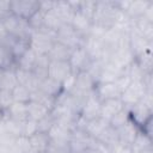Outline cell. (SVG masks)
<instances>
[{
    "label": "cell",
    "instance_id": "obj_31",
    "mask_svg": "<svg viewBox=\"0 0 153 153\" xmlns=\"http://www.w3.org/2000/svg\"><path fill=\"white\" fill-rule=\"evenodd\" d=\"M17 85H18V80L16 75V67L5 69L0 79V90L12 91Z\"/></svg>",
    "mask_w": 153,
    "mask_h": 153
},
{
    "label": "cell",
    "instance_id": "obj_5",
    "mask_svg": "<svg viewBox=\"0 0 153 153\" xmlns=\"http://www.w3.org/2000/svg\"><path fill=\"white\" fill-rule=\"evenodd\" d=\"M147 88L145 86L143 80L141 81H131L130 85L121 93V102L123 103L124 108H127L128 110L135 105L137 102L141 100V98L143 97V94L146 93Z\"/></svg>",
    "mask_w": 153,
    "mask_h": 153
},
{
    "label": "cell",
    "instance_id": "obj_36",
    "mask_svg": "<svg viewBox=\"0 0 153 153\" xmlns=\"http://www.w3.org/2000/svg\"><path fill=\"white\" fill-rule=\"evenodd\" d=\"M135 62L139 65V67L145 72V73H152V67H153V55H152V48L145 50L140 55L135 57Z\"/></svg>",
    "mask_w": 153,
    "mask_h": 153
},
{
    "label": "cell",
    "instance_id": "obj_39",
    "mask_svg": "<svg viewBox=\"0 0 153 153\" xmlns=\"http://www.w3.org/2000/svg\"><path fill=\"white\" fill-rule=\"evenodd\" d=\"M97 141H99L100 143H103V145H105L106 147H110L111 145H114L115 142H117L118 141V136H117V130L115 129V128H112V127H110V124H109V127L96 139Z\"/></svg>",
    "mask_w": 153,
    "mask_h": 153
},
{
    "label": "cell",
    "instance_id": "obj_32",
    "mask_svg": "<svg viewBox=\"0 0 153 153\" xmlns=\"http://www.w3.org/2000/svg\"><path fill=\"white\" fill-rule=\"evenodd\" d=\"M49 59L47 55H38L36 63L33 66L32 73L39 80V82L48 76V67H49Z\"/></svg>",
    "mask_w": 153,
    "mask_h": 153
},
{
    "label": "cell",
    "instance_id": "obj_51",
    "mask_svg": "<svg viewBox=\"0 0 153 153\" xmlns=\"http://www.w3.org/2000/svg\"><path fill=\"white\" fill-rule=\"evenodd\" d=\"M5 135H7L6 128H5V122H4V118L0 117V136H5Z\"/></svg>",
    "mask_w": 153,
    "mask_h": 153
},
{
    "label": "cell",
    "instance_id": "obj_8",
    "mask_svg": "<svg viewBox=\"0 0 153 153\" xmlns=\"http://www.w3.org/2000/svg\"><path fill=\"white\" fill-rule=\"evenodd\" d=\"M152 110L153 108L146 105L142 100H140L129 109V117L141 129L149 120H152Z\"/></svg>",
    "mask_w": 153,
    "mask_h": 153
},
{
    "label": "cell",
    "instance_id": "obj_26",
    "mask_svg": "<svg viewBox=\"0 0 153 153\" xmlns=\"http://www.w3.org/2000/svg\"><path fill=\"white\" fill-rule=\"evenodd\" d=\"M54 7H55V6H54ZM54 7L44 13V17H43V26H42V27L56 32V31L63 25V22H62V19L60 18L59 13L56 12V10H55Z\"/></svg>",
    "mask_w": 153,
    "mask_h": 153
},
{
    "label": "cell",
    "instance_id": "obj_55",
    "mask_svg": "<svg viewBox=\"0 0 153 153\" xmlns=\"http://www.w3.org/2000/svg\"><path fill=\"white\" fill-rule=\"evenodd\" d=\"M2 72H4V71H2V69H0V79H1V75H2Z\"/></svg>",
    "mask_w": 153,
    "mask_h": 153
},
{
    "label": "cell",
    "instance_id": "obj_25",
    "mask_svg": "<svg viewBox=\"0 0 153 153\" xmlns=\"http://www.w3.org/2000/svg\"><path fill=\"white\" fill-rule=\"evenodd\" d=\"M2 116L10 117L12 120L24 122L27 120V106L26 103H19V102H13V104L8 108V110L2 114Z\"/></svg>",
    "mask_w": 153,
    "mask_h": 153
},
{
    "label": "cell",
    "instance_id": "obj_15",
    "mask_svg": "<svg viewBox=\"0 0 153 153\" xmlns=\"http://www.w3.org/2000/svg\"><path fill=\"white\" fill-rule=\"evenodd\" d=\"M117 130V136H118V141L122 143H126L128 146H131L137 133L140 131V128L131 121H127L122 127H120Z\"/></svg>",
    "mask_w": 153,
    "mask_h": 153
},
{
    "label": "cell",
    "instance_id": "obj_3",
    "mask_svg": "<svg viewBox=\"0 0 153 153\" xmlns=\"http://www.w3.org/2000/svg\"><path fill=\"white\" fill-rule=\"evenodd\" d=\"M2 25L6 30V32L11 36L14 37H22V38H29L32 29L30 27L27 20L22 19L12 13H10L8 16H6L2 19Z\"/></svg>",
    "mask_w": 153,
    "mask_h": 153
},
{
    "label": "cell",
    "instance_id": "obj_22",
    "mask_svg": "<svg viewBox=\"0 0 153 153\" xmlns=\"http://www.w3.org/2000/svg\"><path fill=\"white\" fill-rule=\"evenodd\" d=\"M29 139V145L30 148L32 151H35L36 153H42V152H47L49 143H50V139L48 136V133H42V131H37L33 135H31Z\"/></svg>",
    "mask_w": 153,
    "mask_h": 153
},
{
    "label": "cell",
    "instance_id": "obj_20",
    "mask_svg": "<svg viewBox=\"0 0 153 153\" xmlns=\"http://www.w3.org/2000/svg\"><path fill=\"white\" fill-rule=\"evenodd\" d=\"M126 69L120 68L118 66H116L115 63H112L111 61H108L99 75L98 82H115V80L122 75L124 73ZM97 82V84H98Z\"/></svg>",
    "mask_w": 153,
    "mask_h": 153
},
{
    "label": "cell",
    "instance_id": "obj_49",
    "mask_svg": "<svg viewBox=\"0 0 153 153\" xmlns=\"http://www.w3.org/2000/svg\"><path fill=\"white\" fill-rule=\"evenodd\" d=\"M108 148H109V152L110 153H133L131 146H128V145L122 143L120 141L115 142L114 145H111Z\"/></svg>",
    "mask_w": 153,
    "mask_h": 153
},
{
    "label": "cell",
    "instance_id": "obj_19",
    "mask_svg": "<svg viewBox=\"0 0 153 153\" xmlns=\"http://www.w3.org/2000/svg\"><path fill=\"white\" fill-rule=\"evenodd\" d=\"M133 27L148 42L153 43V22L143 16L133 20Z\"/></svg>",
    "mask_w": 153,
    "mask_h": 153
},
{
    "label": "cell",
    "instance_id": "obj_42",
    "mask_svg": "<svg viewBox=\"0 0 153 153\" xmlns=\"http://www.w3.org/2000/svg\"><path fill=\"white\" fill-rule=\"evenodd\" d=\"M13 96H12V91H7V90H0V111L1 114H5L8 108L13 104Z\"/></svg>",
    "mask_w": 153,
    "mask_h": 153
},
{
    "label": "cell",
    "instance_id": "obj_40",
    "mask_svg": "<svg viewBox=\"0 0 153 153\" xmlns=\"http://www.w3.org/2000/svg\"><path fill=\"white\" fill-rule=\"evenodd\" d=\"M12 96H13V100L14 102H19V103H29L30 102V97H31V91L29 88H26L23 85H17L13 90H12Z\"/></svg>",
    "mask_w": 153,
    "mask_h": 153
},
{
    "label": "cell",
    "instance_id": "obj_10",
    "mask_svg": "<svg viewBox=\"0 0 153 153\" xmlns=\"http://www.w3.org/2000/svg\"><path fill=\"white\" fill-rule=\"evenodd\" d=\"M82 48L86 50L87 55L90 56V59L93 60H100L104 55V44L102 38H97L94 36H86L84 38V43H82Z\"/></svg>",
    "mask_w": 153,
    "mask_h": 153
},
{
    "label": "cell",
    "instance_id": "obj_29",
    "mask_svg": "<svg viewBox=\"0 0 153 153\" xmlns=\"http://www.w3.org/2000/svg\"><path fill=\"white\" fill-rule=\"evenodd\" d=\"M37 56L38 55L31 48H29L19 59L16 60V67L20 68V69H24V71L32 72L33 66H35L36 60H37Z\"/></svg>",
    "mask_w": 153,
    "mask_h": 153
},
{
    "label": "cell",
    "instance_id": "obj_24",
    "mask_svg": "<svg viewBox=\"0 0 153 153\" xmlns=\"http://www.w3.org/2000/svg\"><path fill=\"white\" fill-rule=\"evenodd\" d=\"M72 49L56 42L54 43V45L51 47L50 51L48 53V59L49 61H68L71 55H72Z\"/></svg>",
    "mask_w": 153,
    "mask_h": 153
},
{
    "label": "cell",
    "instance_id": "obj_45",
    "mask_svg": "<svg viewBox=\"0 0 153 153\" xmlns=\"http://www.w3.org/2000/svg\"><path fill=\"white\" fill-rule=\"evenodd\" d=\"M48 153H71L69 142H51L47 149Z\"/></svg>",
    "mask_w": 153,
    "mask_h": 153
},
{
    "label": "cell",
    "instance_id": "obj_27",
    "mask_svg": "<svg viewBox=\"0 0 153 153\" xmlns=\"http://www.w3.org/2000/svg\"><path fill=\"white\" fill-rule=\"evenodd\" d=\"M38 90H41L42 92H44L48 96H51L54 98H57L59 94L62 92V85H61V82H59V81H56V80L47 76L45 79H43L39 82Z\"/></svg>",
    "mask_w": 153,
    "mask_h": 153
},
{
    "label": "cell",
    "instance_id": "obj_4",
    "mask_svg": "<svg viewBox=\"0 0 153 153\" xmlns=\"http://www.w3.org/2000/svg\"><path fill=\"white\" fill-rule=\"evenodd\" d=\"M84 38L80 33H78L72 26L71 24H63L57 31H56V38L55 41L71 48L72 50L82 47L84 43Z\"/></svg>",
    "mask_w": 153,
    "mask_h": 153
},
{
    "label": "cell",
    "instance_id": "obj_52",
    "mask_svg": "<svg viewBox=\"0 0 153 153\" xmlns=\"http://www.w3.org/2000/svg\"><path fill=\"white\" fill-rule=\"evenodd\" d=\"M6 36H7V32H6V30H5L4 25H2V23L0 22V43L2 42V39H4Z\"/></svg>",
    "mask_w": 153,
    "mask_h": 153
},
{
    "label": "cell",
    "instance_id": "obj_11",
    "mask_svg": "<svg viewBox=\"0 0 153 153\" xmlns=\"http://www.w3.org/2000/svg\"><path fill=\"white\" fill-rule=\"evenodd\" d=\"M72 73V68L68 61H50L48 67V76L62 82L69 74Z\"/></svg>",
    "mask_w": 153,
    "mask_h": 153
},
{
    "label": "cell",
    "instance_id": "obj_33",
    "mask_svg": "<svg viewBox=\"0 0 153 153\" xmlns=\"http://www.w3.org/2000/svg\"><path fill=\"white\" fill-rule=\"evenodd\" d=\"M30 100H33V102H36V103L43 105V106H44L45 109H48L49 111L53 110V108L55 106V103H56V98L45 94L44 92H42V91L38 90V88L31 92Z\"/></svg>",
    "mask_w": 153,
    "mask_h": 153
},
{
    "label": "cell",
    "instance_id": "obj_9",
    "mask_svg": "<svg viewBox=\"0 0 153 153\" xmlns=\"http://www.w3.org/2000/svg\"><path fill=\"white\" fill-rule=\"evenodd\" d=\"M91 61L92 60L90 59V56L87 55L86 50L82 47H79V48L74 49L72 51V55H71L69 60H68L73 73H79V72L87 71Z\"/></svg>",
    "mask_w": 153,
    "mask_h": 153
},
{
    "label": "cell",
    "instance_id": "obj_46",
    "mask_svg": "<svg viewBox=\"0 0 153 153\" xmlns=\"http://www.w3.org/2000/svg\"><path fill=\"white\" fill-rule=\"evenodd\" d=\"M37 131H38L37 121H33L31 118H27V120H25L23 122V136L30 137L31 135H33Z\"/></svg>",
    "mask_w": 153,
    "mask_h": 153
},
{
    "label": "cell",
    "instance_id": "obj_18",
    "mask_svg": "<svg viewBox=\"0 0 153 153\" xmlns=\"http://www.w3.org/2000/svg\"><path fill=\"white\" fill-rule=\"evenodd\" d=\"M123 108H124V105H123V103L121 102L120 98L103 100L102 102V108H100V117H103L104 120H106L109 122L111 120V117L115 116Z\"/></svg>",
    "mask_w": 153,
    "mask_h": 153
},
{
    "label": "cell",
    "instance_id": "obj_37",
    "mask_svg": "<svg viewBox=\"0 0 153 153\" xmlns=\"http://www.w3.org/2000/svg\"><path fill=\"white\" fill-rule=\"evenodd\" d=\"M16 67V60L8 47L0 43V69L5 71L8 68Z\"/></svg>",
    "mask_w": 153,
    "mask_h": 153
},
{
    "label": "cell",
    "instance_id": "obj_54",
    "mask_svg": "<svg viewBox=\"0 0 153 153\" xmlns=\"http://www.w3.org/2000/svg\"><path fill=\"white\" fill-rule=\"evenodd\" d=\"M25 153H36V152H35V151H32V149H29V151H27V152H25Z\"/></svg>",
    "mask_w": 153,
    "mask_h": 153
},
{
    "label": "cell",
    "instance_id": "obj_35",
    "mask_svg": "<svg viewBox=\"0 0 153 153\" xmlns=\"http://www.w3.org/2000/svg\"><path fill=\"white\" fill-rule=\"evenodd\" d=\"M4 122H5V128H6V134L11 137H19L23 136V122L12 120L10 117L2 116Z\"/></svg>",
    "mask_w": 153,
    "mask_h": 153
},
{
    "label": "cell",
    "instance_id": "obj_34",
    "mask_svg": "<svg viewBox=\"0 0 153 153\" xmlns=\"http://www.w3.org/2000/svg\"><path fill=\"white\" fill-rule=\"evenodd\" d=\"M26 106H27V118H31L37 122L39 120H42L43 117H45L48 114H50V111L48 109H45L43 105H41L33 100H30L29 103H26Z\"/></svg>",
    "mask_w": 153,
    "mask_h": 153
},
{
    "label": "cell",
    "instance_id": "obj_47",
    "mask_svg": "<svg viewBox=\"0 0 153 153\" xmlns=\"http://www.w3.org/2000/svg\"><path fill=\"white\" fill-rule=\"evenodd\" d=\"M55 123L54 117L51 116V114H48L45 117H43L42 120H39L37 122V127H38V131L42 133H48L49 129L53 127V124Z\"/></svg>",
    "mask_w": 153,
    "mask_h": 153
},
{
    "label": "cell",
    "instance_id": "obj_13",
    "mask_svg": "<svg viewBox=\"0 0 153 153\" xmlns=\"http://www.w3.org/2000/svg\"><path fill=\"white\" fill-rule=\"evenodd\" d=\"M109 61H111L120 68L126 69L135 61V55L129 47H122L111 54Z\"/></svg>",
    "mask_w": 153,
    "mask_h": 153
},
{
    "label": "cell",
    "instance_id": "obj_6",
    "mask_svg": "<svg viewBox=\"0 0 153 153\" xmlns=\"http://www.w3.org/2000/svg\"><path fill=\"white\" fill-rule=\"evenodd\" d=\"M100 108H102V100L97 97V94L94 93V90H93L85 98L79 115L82 118H85L86 121H91L97 117H100Z\"/></svg>",
    "mask_w": 153,
    "mask_h": 153
},
{
    "label": "cell",
    "instance_id": "obj_28",
    "mask_svg": "<svg viewBox=\"0 0 153 153\" xmlns=\"http://www.w3.org/2000/svg\"><path fill=\"white\" fill-rule=\"evenodd\" d=\"M153 1L151 0H134V1H130V5L128 7V10L124 12L128 14V17L134 20L141 16H143L145 11L147 10V7L152 4Z\"/></svg>",
    "mask_w": 153,
    "mask_h": 153
},
{
    "label": "cell",
    "instance_id": "obj_23",
    "mask_svg": "<svg viewBox=\"0 0 153 153\" xmlns=\"http://www.w3.org/2000/svg\"><path fill=\"white\" fill-rule=\"evenodd\" d=\"M108 127H109V122L106 120H104L103 117H97L94 120L87 121L84 131L92 139H97Z\"/></svg>",
    "mask_w": 153,
    "mask_h": 153
},
{
    "label": "cell",
    "instance_id": "obj_12",
    "mask_svg": "<svg viewBox=\"0 0 153 153\" xmlns=\"http://www.w3.org/2000/svg\"><path fill=\"white\" fill-rule=\"evenodd\" d=\"M74 128L71 126H67L65 123L55 122L53 127L48 131V136L51 142H69L72 137V131Z\"/></svg>",
    "mask_w": 153,
    "mask_h": 153
},
{
    "label": "cell",
    "instance_id": "obj_38",
    "mask_svg": "<svg viewBox=\"0 0 153 153\" xmlns=\"http://www.w3.org/2000/svg\"><path fill=\"white\" fill-rule=\"evenodd\" d=\"M148 148H152V137L140 129V131L137 133V135L131 145V149H133V152H137V151H143V149H148Z\"/></svg>",
    "mask_w": 153,
    "mask_h": 153
},
{
    "label": "cell",
    "instance_id": "obj_21",
    "mask_svg": "<svg viewBox=\"0 0 153 153\" xmlns=\"http://www.w3.org/2000/svg\"><path fill=\"white\" fill-rule=\"evenodd\" d=\"M16 75H17V80L19 85L25 86L26 88H29L31 92L37 90L39 86V80L33 75L32 72L30 71H24L20 68L16 67Z\"/></svg>",
    "mask_w": 153,
    "mask_h": 153
},
{
    "label": "cell",
    "instance_id": "obj_50",
    "mask_svg": "<svg viewBox=\"0 0 153 153\" xmlns=\"http://www.w3.org/2000/svg\"><path fill=\"white\" fill-rule=\"evenodd\" d=\"M130 82H131V79H130L126 73H123L122 75H120V76L115 80V84H116V86H117V88L120 90L121 93L130 85Z\"/></svg>",
    "mask_w": 153,
    "mask_h": 153
},
{
    "label": "cell",
    "instance_id": "obj_48",
    "mask_svg": "<svg viewBox=\"0 0 153 153\" xmlns=\"http://www.w3.org/2000/svg\"><path fill=\"white\" fill-rule=\"evenodd\" d=\"M75 79H76V73H73V72H72V73L61 82V85H62V91H63V92H67V93L72 92L73 88H74V86H75Z\"/></svg>",
    "mask_w": 153,
    "mask_h": 153
},
{
    "label": "cell",
    "instance_id": "obj_2",
    "mask_svg": "<svg viewBox=\"0 0 153 153\" xmlns=\"http://www.w3.org/2000/svg\"><path fill=\"white\" fill-rule=\"evenodd\" d=\"M56 32L41 27L33 30L29 37V45L37 55H48L51 47L55 43Z\"/></svg>",
    "mask_w": 153,
    "mask_h": 153
},
{
    "label": "cell",
    "instance_id": "obj_56",
    "mask_svg": "<svg viewBox=\"0 0 153 153\" xmlns=\"http://www.w3.org/2000/svg\"><path fill=\"white\" fill-rule=\"evenodd\" d=\"M42 153H48V152H42Z\"/></svg>",
    "mask_w": 153,
    "mask_h": 153
},
{
    "label": "cell",
    "instance_id": "obj_53",
    "mask_svg": "<svg viewBox=\"0 0 153 153\" xmlns=\"http://www.w3.org/2000/svg\"><path fill=\"white\" fill-rule=\"evenodd\" d=\"M133 153H153V149H152V148H148V149H143V151H137V152H133Z\"/></svg>",
    "mask_w": 153,
    "mask_h": 153
},
{
    "label": "cell",
    "instance_id": "obj_41",
    "mask_svg": "<svg viewBox=\"0 0 153 153\" xmlns=\"http://www.w3.org/2000/svg\"><path fill=\"white\" fill-rule=\"evenodd\" d=\"M129 120H130V117H129V110L127 108H123L121 111H118L115 116L111 117V120L109 121V124H110V127H112L115 129H118L120 127H122Z\"/></svg>",
    "mask_w": 153,
    "mask_h": 153
},
{
    "label": "cell",
    "instance_id": "obj_14",
    "mask_svg": "<svg viewBox=\"0 0 153 153\" xmlns=\"http://www.w3.org/2000/svg\"><path fill=\"white\" fill-rule=\"evenodd\" d=\"M94 86H96L94 80L91 78V75L86 71L79 72V73H76L75 86H74L72 92L81 94V96H87L88 93H91L94 90Z\"/></svg>",
    "mask_w": 153,
    "mask_h": 153
},
{
    "label": "cell",
    "instance_id": "obj_17",
    "mask_svg": "<svg viewBox=\"0 0 153 153\" xmlns=\"http://www.w3.org/2000/svg\"><path fill=\"white\" fill-rule=\"evenodd\" d=\"M71 26L82 37H86L90 35V31L92 27V20L87 18L85 14H82L80 11H76L71 22Z\"/></svg>",
    "mask_w": 153,
    "mask_h": 153
},
{
    "label": "cell",
    "instance_id": "obj_43",
    "mask_svg": "<svg viewBox=\"0 0 153 153\" xmlns=\"http://www.w3.org/2000/svg\"><path fill=\"white\" fill-rule=\"evenodd\" d=\"M96 5H97V1H80L78 11H80L82 14H85L87 18L92 20L96 11Z\"/></svg>",
    "mask_w": 153,
    "mask_h": 153
},
{
    "label": "cell",
    "instance_id": "obj_30",
    "mask_svg": "<svg viewBox=\"0 0 153 153\" xmlns=\"http://www.w3.org/2000/svg\"><path fill=\"white\" fill-rule=\"evenodd\" d=\"M54 8L59 13V16L62 19L63 24H71V22L73 19V16L76 12L72 7L69 1H55V7Z\"/></svg>",
    "mask_w": 153,
    "mask_h": 153
},
{
    "label": "cell",
    "instance_id": "obj_1",
    "mask_svg": "<svg viewBox=\"0 0 153 153\" xmlns=\"http://www.w3.org/2000/svg\"><path fill=\"white\" fill-rule=\"evenodd\" d=\"M117 13L118 8L116 7L115 1H97L92 24L99 25L104 29H111L116 23Z\"/></svg>",
    "mask_w": 153,
    "mask_h": 153
},
{
    "label": "cell",
    "instance_id": "obj_16",
    "mask_svg": "<svg viewBox=\"0 0 153 153\" xmlns=\"http://www.w3.org/2000/svg\"><path fill=\"white\" fill-rule=\"evenodd\" d=\"M94 93L97 97L103 102L106 99H114L120 98L121 92L117 88L115 82H98L94 86Z\"/></svg>",
    "mask_w": 153,
    "mask_h": 153
},
{
    "label": "cell",
    "instance_id": "obj_7",
    "mask_svg": "<svg viewBox=\"0 0 153 153\" xmlns=\"http://www.w3.org/2000/svg\"><path fill=\"white\" fill-rule=\"evenodd\" d=\"M39 1L23 0V1H10V12L22 19L29 20L30 17L38 10Z\"/></svg>",
    "mask_w": 153,
    "mask_h": 153
},
{
    "label": "cell",
    "instance_id": "obj_44",
    "mask_svg": "<svg viewBox=\"0 0 153 153\" xmlns=\"http://www.w3.org/2000/svg\"><path fill=\"white\" fill-rule=\"evenodd\" d=\"M44 13L45 12H43L42 10H39V7H38V10L30 17V19L27 20V23H29V25H30V27L32 29V31L33 30H39L42 26H43V17H44Z\"/></svg>",
    "mask_w": 153,
    "mask_h": 153
}]
</instances>
